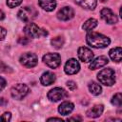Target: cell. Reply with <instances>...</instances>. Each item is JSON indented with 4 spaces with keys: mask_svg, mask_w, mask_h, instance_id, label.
<instances>
[{
    "mask_svg": "<svg viewBox=\"0 0 122 122\" xmlns=\"http://www.w3.org/2000/svg\"><path fill=\"white\" fill-rule=\"evenodd\" d=\"M38 4L46 11H51L56 7L55 0H38Z\"/></svg>",
    "mask_w": 122,
    "mask_h": 122,
    "instance_id": "obj_17",
    "label": "cell"
},
{
    "mask_svg": "<svg viewBox=\"0 0 122 122\" xmlns=\"http://www.w3.org/2000/svg\"><path fill=\"white\" fill-rule=\"evenodd\" d=\"M6 86V81L3 77H0V91H2Z\"/></svg>",
    "mask_w": 122,
    "mask_h": 122,
    "instance_id": "obj_28",
    "label": "cell"
},
{
    "mask_svg": "<svg viewBox=\"0 0 122 122\" xmlns=\"http://www.w3.org/2000/svg\"><path fill=\"white\" fill-rule=\"evenodd\" d=\"M54 81H55V75L51 71H46L40 77V82L44 86H49L52 84Z\"/></svg>",
    "mask_w": 122,
    "mask_h": 122,
    "instance_id": "obj_14",
    "label": "cell"
},
{
    "mask_svg": "<svg viewBox=\"0 0 122 122\" xmlns=\"http://www.w3.org/2000/svg\"><path fill=\"white\" fill-rule=\"evenodd\" d=\"M80 70V65L78 63V61L74 58H71L67 61V63L65 64V68H64V71L67 74H75L79 71Z\"/></svg>",
    "mask_w": 122,
    "mask_h": 122,
    "instance_id": "obj_9",
    "label": "cell"
},
{
    "mask_svg": "<svg viewBox=\"0 0 122 122\" xmlns=\"http://www.w3.org/2000/svg\"><path fill=\"white\" fill-rule=\"evenodd\" d=\"M89 90H90L91 93L93 94V95H98L102 92V89H101L100 85L95 83V82H91L89 84Z\"/></svg>",
    "mask_w": 122,
    "mask_h": 122,
    "instance_id": "obj_21",
    "label": "cell"
},
{
    "mask_svg": "<svg viewBox=\"0 0 122 122\" xmlns=\"http://www.w3.org/2000/svg\"><path fill=\"white\" fill-rule=\"evenodd\" d=\"M29 92V88L27 85L25 84H16L14 85L12 88H11V91H10V93H11V96L15 99H23Z\"/></svg>",
    "mask_w": 122,
    "mask_h": 122,
    "instance_id": "obj_5",
    "label": "cell"
},
{
    "mask_svg": "<svg viewBox=\"0 0 122 122\" xmlns=\"http://www.w3.org/2000/svg\"><path fill=\"white\" fill-rule=\"evenodd\" d=\"M6 104H7V101L3 97H0V106H4Z\"/></svg>",
    "mask_w": 122,
    "mask_h": 122,
    "instance_id": "obj_29",
    "label": "cell"
},
{
    "mask_svg": "<svg viewBox=\"0 0 122 122\" xmlns=\"http://www.w3.org/2000/svg\"><path fill=\"white\" fill-rule=\"evenodd\" d=\"M100 15L102 19L105 20L108 24H115L117 23V16L112 12V10L109 8H104L100 11Z\"/></svg>",
    "mask_w": 122,
    "mask_h": 122,
    "instance_id": "obj_10",
    "label": "cell"
},
{
    "mask_svg": "<svg viewBox=\"0 0 122 122\" xmlns=\"http://www.w3.org/2000/svg\"><path fill=\"white\" fill-rule=\"evenodd\" d=\"M100 1H101V2H106L107 0H100Z\"/></svg>",
    "mask_w": 122,
    "mask_h": 122,
    "instance_id": "obj_33",
    "label": "cell"
},
{
    "mask_svg": "<svg viewBox=\"0 0 122 122\" xmlns=\"http://www.w3.org/2000/svg\"><path fill=\"white\" fill-rule=\"evenodd\" d=\"M112 104L116 106V107H121L122 105V95L120 92H117L116 94L113 95L112 99Z\"/></svg>",
    "mask_w": 122,
    "mask_h": 122,
    "instance_id": "obj_23",
    "label": "cell"
},
{
    "mask_svg": "<svg viewBox=\"0 0 122 122\" xmlns=\"http://www.w3.org/2000/svg\"><path fill=\"white\" fill-rule=\"evenodd\" d=\"M67 86H68V88L71 90V91H73V90H75L76 89V84H75V82H73V81H68L67 82Z\"/></svg>",
    "mask_w": 122,
    "mask_h": 122,
    "instance_id": "obj_26",
    "label": "cell"
},
{
    "mask_svg": "<svg viewBox=\"0 0 122 122\" xmlns=\"http://www.w3.org/2000/svg\"><path fill=\"white\" fill-rule=\"evenodd\" d=\"M72 120H79V121H81L82 120V118L81 117H71V118H69L68 119V121H72Z\"/></svg>",
    "mask_w": 122,
    "mask_h": 122,
    "instance_id": "obj_30",
    "label": "cell"
},
{
    "mask_svg": "<svg viewBox=\"0 0 122 122\" xmlns=\"http://www.w3.org/2000/svg\"><path fill=\"white\" fill-rule=\"evenodd\" d=\"M99 82L105 86H112L115 82V72L112 68L103 69L97 74Z\"/></svg>",
    "mask_w": 122,
    "mask_h": 122,
    "instance_id": "obj_2",
    "label": "cell"
},
{
    "mask_svg": "<svg viewBox=\"0 0 122 122\" xmlns=\"http://www.w3.org/2000/svg\"><path fill=\"white\" fill-rule=\"evenodd\" d=\"M97 26V20L96 19H93V18H91V19H88L82 26V29L86 31H91L92 30H93L95 27Z\"/></svg>",
    "mask_w": 122,
    "mask_h": 122,
    "instance_id": "obj_20",
    "label": "cell"
},
{
    "mask_svg": "<svg viewBox=\"0 0 122 122\" xmlns=\"http://www.w3.org/2000/svg\"><path fill=\"white\" fill-rule=\"evenodd\" d=\"M24 32L28 37L30 38H39L41 36H46L48 32L45 30L40 29L34 23H28L24 28Z\"/></svg>",
    "mask_w": 122,
    "mask_h": 122,
    "instance_id": "obj_3",
    "label": "cell"
},
{
    "mask_svg": "<svg viewBox=\"0 0 122 122\" xmlns=\"http://www.w3.org/2000/svg\"><path fill=\"white\" fill-rule=\"evenodd\" d=\"M4 17H5V14H4V12H3L2 10H0V20L4 19Z\"/></svg>",
    "mask_w": 122,
    "mask_h": 122,
    "instance_id": "obj_32",
    "label": "cell"
},
{
    "mask_svg": "<svg viewBox=\"0 0 122 122\" xmlns=\"http://www.w3.org/2000/svg\"><path fill=\"white\" fill-rule=\"evenodd\" d=\"M108 62H109V60H108V58L106 56H104V55L98 56L90 64V69L91 70H96V69L102 68L105 65H107Z\"/></svg>",
    "mask_w": 122,
    "mask_h": 122,
    "instance_id": "obj_13",
    "label": "cell"
},
{
    "mask_svg": "<svg viewBox=\"0 0 122 122\" xmlns=\"http://www.w3.org/2000/svg\"><path fill=\"white\" fill-rule=\"evenodd\" d=\"M74 2L80 7L87 10H94L97 4L96 0H74Z\"/></svg>",
    "mask_w": 122,
    "mask_h": 122,
    "instance_id": "obj_18",
    "label": "cell"
},
{
    "mask_svg": "<svg viewBox=\"0 0 122 122\" xmlns=\"http://www.w3.org/2000/svg\"><path fill=\"white\" fill-rule=\"evenodd\" d=\"M36 15H37L36 10L30 7H25L21 9L17 13L18 18L23 22H30V20L34 19Z\"/></svg>",
    "mask_w": 122,
    "mask_h": 122,
    "instance_id": "obj_4",
    "label": "cell"
},
{
    "mask_svg": "<svg viewBox=\"0 0 122 122\" xmlns=\"http://www.w3.org/2000/svg\"><path fill=\"white\" fill-rule=\"evenodd\" d=\"M109 55H110V57H111V59L112 61L120 62L121 61V57H122V49L120 47L113 48L109 51Z\"/></svg>",
    "mask_w": 122,
    "mask_h": 122,
    "instance_id": "obj_19",
    "label": "cell"
},
{
    "mask_svg": "<svg viewBox=\"0 0 122 122\" xmlns=\"http://www.w3.org/2000/svg\"><path fill=\"white\" fill-rule=\"evenodd\" d=\"M6 34H7V30H6L4 28L0 27V41H2V40L5 38Z\"/></svg>",
    "mask_w": 122,
    "mask_h": 122,
    "instance_id": "obj_27",
    "label": "cell"
},
{
    "mask_svg": "<svg viewBox=\"0 0 122 122\" xmlns=\"http://www.w3.org/2000/svg\"><path fill=\"white\" fill-rule=\"evenodd\" d=\"M10 117H11L10 112H5L4 114H2L0 116V121H6V122H8V121L10 120Z\"/></svg>",
    "mask_w": 122,
    "mask_h": 122,
    "instance_id": "obj_25",
    "label": "cell"
},
{
    "mask_svg": "<svg viewBox=\"0 0 122 122\" xmlns=\"http://www.w3.org/2000/svg\"><path fill=\"white\" fill-rule=\"evenodd\" d=\"M68 96L67 92L62 88H53L48 92V98L51 101L56 102Z\"/></svg>",
    "mask_w": 122,
    "mask_h": 122,
    "instance_id": "obj_8",
    "label": "cell"
},
{
    "mask_svg": "<svg viewBox=\"0 0 122 122\" xmlns=\"http://www.w3.org/2000/svg\"><path fill=\"white\" fill-rule=\"evenodd\" d=\"M103 110H104L103 105H95V106L92 107L90 110H88L86 114H87L88 117L95 118V117H98V116H100L102 114Z\"/></svg>",
    "mask_w": 122,
    "mask_h": 122,
    "instance_id": "obj_15",
    "label": "cell"
},
{
    "mask_svg": "<svg viewBox=\"0 0 122 122\" xmlns=\"http://www.w3.org/2000/svg\"><path fill=\"white\" fill-rule=\"evenodd\" d=\"M74 106L71 102L69 101H65L63 103H61V105L58 107V112L62 114V115H67L69 113H71L73 110Z\"/></svg>",
    "mask_w": 122,
    "mask_h": 122,
    "instance_id": "obj_16",
    "label": "cell"
},
{
    "mask_svg": "<svg viewBox=\"0 0 122 122\" xmlns=\"http://www.w3.org/2000/svg\"><path fill=\"white\" fill-rule=\"evenodd\" d=\"M38 62L37 56L34 53L26 52L20 56V63L27 68H33Z\"/></svg>",
    "mask_w": 122,
    "mask_h": 122,
    "instance_id": "obj_6",
    "label": "cell"
},
{
    "mask_svg": "<svg viewBox=\"0 0 122 122\" xmlns=\"http://www.w3.org/2000/svg\"><path fill=\"white\" fill-rule=\"evenodd\" d=\"M43 61L50 68L55 69L61 63V57L58 53H47L43 56Z\"/></svg>",
    "mask_w": 122,
    "mask_h": 122,
    "instance_id": "obj_7",
    "label": "cell"
},
{
    "mask_svg": "<svg viewBox=\"0 0 122 122\" xmlns=\"http://www.w3.org/2000/svg\"><path fill=\"white\" fill-rule=\"evenodd\" d=\"M52 120H55V121H62L61 118H56V117H52V118H49L48 121H52Z\"/></svg>",
    "mask_w": 122,
    "mask_h": 122,
    "instance_id": "obj_31",
    "label": "cell"
},
{
    "mask_svg": "<svg viewBox=\"0 0 122 122\" xmlns=\"http://www.w3.org/2000/svg\"><path fill=\"white\" fill-rule=\"evenodd\" d=\"M22 0H7V5L10 8H15L21 4Z\"/></svg>",
    "mask_w": 122,
    "mask_h": 122,
    "instance_id": "obj_24",
    "label": "cell"
},
{
    "mask_svg": "<svg viewBox=\"0 0 122 122\" xmlns=\"http://www.w3.org/2000/svg\"><path fill=\"white\" fill-rule=\"evenodd\" d=\"M74 16V11L71 7H64L57 12V18L62 21H68Z\"/></svg>",
    "mask_w": 122,
    "mask_h": 122,
    "instance_id": "obj_11",
    "label": "cell"
},
{
    "mask_svg": "<svg viewBox=\"0 0 122 122\" xmlns=\"http://www.w3.org/2000/svg\"><path fill=\"white\" fill-rule=\"evenodd\" d=\"M86 40H87V43L93 48H105L109 46L111 43V40L109 37L101 33L92 32V31L87 34Z\"/></svg>",
    "mask_w": 122,
    "mask_h": 122,
    "instance_id": "obj_1",
    "label": "cell"
},
{
    "mask_svg": "<svg viewBox=\"0 0 122 122\" xmlns=\"http://www.w3.org/2000/svg\"><path fill=\"white\" fill-rule=\"evenodd\" d=\"M51 45H52L55 49H60V48H62V46H63V44H64V39H63L62 37L58 36V37H55V38L51 39Z\"/></svg>",
    "mask_w": 122,
    "mask_h": 122,
    "instance_id": "obj_22",
    "label": "cell"
},
{
    "mask_svg": "<svg viewBox=\"0 0 122 122\" xmlns=\"http://www.w3.org/2000/svg\"><path fill=\"white\" fill-rule=\"evenodd\" d=\"M78 57L83 62H90L93 58V52L86 47H80L78 49Z\"/></svg>",
    "mask_w": 122,
    "mask_h": 122,
    "instance_id": "obj_12",
    "label": "cell"
}]
</instances>
